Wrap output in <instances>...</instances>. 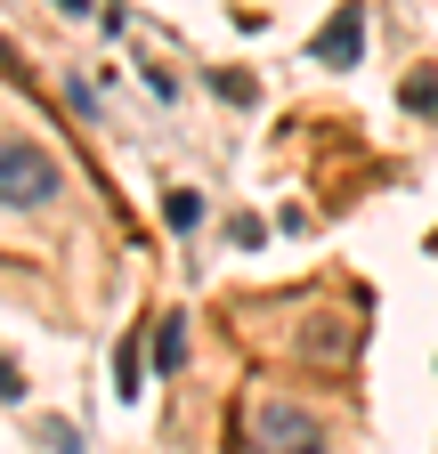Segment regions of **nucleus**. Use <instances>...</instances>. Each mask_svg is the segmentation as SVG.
I'll list each match as a JSON object with an SVG mask.
<instances>
[{
	"instance_id": "obj_4",
	"label": "nucleus",
	"mask_w": 438,
	"mask_h": 454,
	"mask_svg": "<svg viewBox=\"0 0 438 454\" xmlns=\"http://www.w3.org/2000/svg\"><path fill=\"white\" fill-rule=\"evenodd\" d=\"M154 365H162V373H179V365H187V317H179V309H171V317H154Z\"/></svg>"
},
{
	"instance_id": "obj_11",
	"label": "nucleus",
	"mask_w": 438,
	"mask_h": 454,
	"mask_svg": "<svg viewBox=\"0 0 438 454\" xmlns=\"http://www.w3.org/2000/svg\"><path fill=\"white\" fill-rule=\"evenodd\" d=\"M58 9H74V17H90V0H58Z\"/></svg>"
},
{
	"instance_id": "obj_1",
	"label": "nucleus",
	"mask_w": 438,
	"mask_h": 454,
	"mask_svg": "<svg viewBox=\"0 0 438 454\" xmlns=\"http://www.w3.org/2000/svg\"><path fill=\"white\" fill-rule=\"evenodd\" d=\"M58 187H66L58 154H41L33 138H0V211H41L58 203Z\"/></svg>"
},
{
	"instance_id": "obj_10",
	"label": "nucleus",
	"mask_w": 438,
	"mask_h": 454,
	"mask_svg": "<svg viewBox=\"0 0 438 454\" xmlns=\"http://www.w3.org/2000/svg\"><path fill=\"white\" fill-rule=\"evenodd\" d=\"M17 397H25V381H17V365H9V357H0V406H17Z\"/></svg>"
},
{
	"instance_id": "obj_6",
	"label": "nucleus",
	"mask_w": 438,
	"mask_h": 454,
	"mask_svg": "<svg viewBox=\"0 0 438 454\" xmlns=\"http://www.w3.org/2000/svg\"><path fill=\"white\" fill-rule=\"evenodd\" d=\"M146 381V357H138V340H122V357H114V397H138Z\"/></svg>"
},
{
	"instance_id": "obj_9",
	"label": "nucleus",
	"mask_w": 438,
	"mask_h": 454,
	"mask_svg": "<svg viewBox=\"0 0 438 454\" xmlns=\"http://www.w3.org/2000/svg\"><path fill=\"white\" fill-rule=\"evenodd\" d=\"M211 90H219V98H236V106H244V98H252V74H211Z\"/></svg>"
},
{
	"instance_id": "obj_5",
	"label": "nucleus",
	"mask_w": 438,
	"mask_h": 454,
	"mask_svg": "<svg viewBox=\"0 0 438 454\" xmlns=\"http://www.w3.org/2000/svg\"><path fill=\"white\" fill-rule=\"evenodd\" d=\"M162 227H171V236L203 227V195H195V187H171V195H162Z\"/></svg>"
},
{
	"instance_id": "obj_3",
	"label": "nucleus",
	"mask_w": 438,
	"mask_h": 454,
	"mask_svg": "<svg viewBox=\"0 0 438 454\" xmlns=\"http://www.w3.org/2000/svg\"><path fill=\"white\" fill-rule=\"evenodd\" d=\"M309 57H317V66H357V57H365V9H357V0L309 41Z\"/></svg>"
},
{
	"instance_id": "obj_8",
	"label": "nucleus",
	"mask_w": 438,
	"mask_h": 454,
	"mask_svg": "<svg viewBox=\"0 0 438 454\" xmlns=\"http://www.w3.org/2000/svg\"><path fill=\"white\" fill-rule=\"evenodd\" d=\"M41 438H49V454H82V430H74V422H49Z\"/></svg>"
},
{
	"instance_id": "obj_2",
	"label": "nucleus",
	"mask_w": 438,
	"mask_h": 454,
	"mask_svg": "<svg viewBox=\"0 0 438 454\" xmlns=\"http://www.w3.org/2000/svg\"><path fill=\"white\" fill-rule=\"evenodd\" d=\"M252 454H325V430L293 397H260L252 406Z\"/></svg>"
},
{
	"instance_id": "obj_7",
	"label": "nucleus",
	"mask_w": 438,
	"mask_h": 454,
	"mask_svg": "<svg viewBox=\"0 0 438 454\" xmlns=\"http://www.w3.org/2000/svg\"><path fill=\"white\" fill-rule=\"evenodd\" d=\"M406 106H414V114H430V122H438V82H430V74H414V82H406Z\"/></svg>"
}]
</instances>
